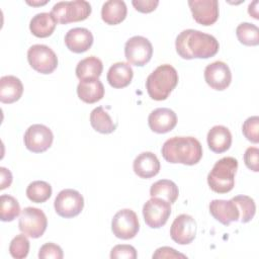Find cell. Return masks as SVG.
I'll return each instance as SVG.
<instances>
[{"label":"cell","mask_w":259,"mask_h":259,"mask_svg":"<svg viewBox=\"0 0 259 259\" xmlns=\"http://www.w3.org/2000/svg\"><path fill=\"white\" fill-rule=\"evenodd\" d=\"M234 202L237 204L239 211H240V218L239 221L241 223H248L250 222L256 212V205L254 202V199L248 195H237L232 198Z\"/></svg>","instance_id":"cell-32"},{"label":"cell","mask_w":259,"mask_h":259,"mask_svg":"<svg viewBox=\"0 0 259 259\" xmlns=\"http://www.w3.org/2000/svg\"><path fill=\"white\" fill-rule=\"evenodd\" d=\"M210 214L220 223L229 226L232 222L239 221L240 211L233 199H213L209 203Z\"/></svg>","instance_id":"cell-17"},{"label":"cell","mask_w":259,"mask_h":259,"mask_svg":"<svg viewBox=\"0 0 259 259\" xmlns=\"http://www.w3.org/2000/svg\"><path fill=\"white\" fill-rule=\"evenodd\" d=\"M56 212L65 219H70L78 215L84 207V198L82 194L75 189L61 190L54 202Z\"/></svg>","instance_id":"cell-8"},{"label":"cell","mask_w":259,"mask_h":259,"mask_svg":"<svg viewBox=\"0 0 259 259\" xmlns=\"http://www.w3.org/2000/svg\"><path fill=\"white\" fill-rule=\"evenodd\" d=\"M54 135L45 124L35 123L30 125L24 134V145L27 150L33 153H42L53 144Z\"/></svg>","instance_id":"cell-12"},{"label":"cell","mask_w":259,"mask_h":259,"mask_svg":"<svg viewBox=\"0 0 259 259\" xmlns=\"http://www.w3.org/2000/svg\"><path fill=\"white\" fill-rule=\"evenodd\" d=\"M23 93V85L20 79L7 75L0 78V101L2 103H13L17 101Z\"/></svg>","instance_id":"cell-21"},{"label":"cell","mask_w":259,"mask_h":259,"mask_svg":"<svg viewBox=\"0 0 259 259\" xmlns=\"http://www.w3.org/2000/svg\"><path fill=\"white\" fill-rule=\"evenodd\" d=\"M153 258H186V256L177 252L171 247H161L155 251V253L153 254Z\"/></svg>","instance_id":"cell-39"},{"label":"cell","mask_w":259,"mask_h":259,"mask_svg":"<svg viewBox=\"0 0 259 259\" xmlns=\"http://www.w3.org/2000/svg\"><path fill=\"white\" fill-rule=\"evenodd\" d=\"M137 251L135 247L131 245H116L111 249L110 258L111 259H136L137 258Z\"/></svg>","instance_id":"cell-35"},{"label":"cell","mask_w":259,"mask_h":259,"mask_svg":"<svg viewBox=\"0 0 259 259\" xmlns=\"http://www.w3.org/2000/svg\"><path fill=\"white\" fill-rule=\"evenodd\" d=\"M175 48L182 59H207L219 52L220 45L211 34L196 29H185L177 35Z\"/></svg>","instance_id":"cell-1"},{"label":"cell","mask_w":259,"mask_h":259,"mask_svg":"<svg viewBox=\"0 0 259 259\" xmlns=\"http://www.w3.org/2000/svg\"><path fill=\"white\" fill-rule=\"evenodd\" d=\"M77 94L82 101L95 103L104 96V86L98 78L82 80L77 86Z\"/></svg>","instance_id":"cell-23"},{"label":"cell","mask_w":259,"mask_h":259,"mask_svg":"<svg viewBox=\"0 0 259 259\" xmlns=\"http://www.w3.org/2000/svg\"><path fill=\"white\" fill-rule=\"evenodd\" d=\"M171 239L180 245L190 244L196 236V222L186 213L179 214L170 228Z\"/></svg>","instance_id":"cell-13"},{"label":"cell","mask_w":259,"mask_h":259,"mask_svg":"<svg viewBox=\"0 0 259 259\" xmlns=\"http://www.w3.org/2000/svg\"><path fill=\"white\" fill-rule=\"evenodd\" d=\"M27 60L32 69L41 74L53 73L58 66V57L46 45H33L27 51Z\"/></svg>","instance_id":"cell-7"},{"label":"cell","mask_w":259,"mask_h":259,"mask_svg":"<svg viewBox=\"0 0 259 259\" xmlns=\"http://www.w3.org/2000/svg\"><path fill=\"white\" fill-rule=\"evenodd\" d=\"M244 162L247 168L254 172L259 171V150L256 147H249L244 154Z\"/></svg>","instance_id":"cell-37"},{"label":"cell","mask_w":259,"mask_h":259,"mask_svg":"<svg viewBox=\"0 0 259 259\" xmlns=\"http://www.w3.org/2000/svg\"><path fill=\"white\" fill-rule=\"evenodd\" d=\"M103 70V65L100 59L91 56L81 60L76 67V76L82 80L99 78Z\"/></svg>","instance_id":"cell-26"},{"label":"cell","mask_w":259,"mask_h":259,"mask_svg":"<svg viewBox=\"0 0 259 259\" xmlns=\"http://www.w3.org/2000/svg\"><path fill=\"white\" fill-rule=\"evenodd\" d=\"M127 8L122 0H108L101 8L102 20L109 25H115L124 20Z\"/></svg>","instance_id":"cell-25"},{"label":"cell","mask_w":259,"mask_h":259,"mask_svg":"<svg viewBox=\"0 0 259 259\" xmlns=\"http://www.w3.org/2000/svg\"><path fill=\"white\" fill-rule=\"evenodd\" d=\"M52 195V186L41 180L32 181L26 188V196L28 199L35 203L47 201Z\"/></svg>","instance_id":"cell-29"},{"label":"cell","mask_w":259,"mask_h":259,"mask_svg":"<svg viewBox=\"0 0 259 259\" xmlns=\"http://www.w3.org/2000/svg\"><path fill=\"white\" fill-rule=\"evenodd\" d=\"M57 23L51 12H40L31 18L29 29L36 37H48L54 32Z\"/></svg>","instance_id":"cell-24"},{"label":"cell","mask_w":259,"mask_h":259,"mask_svg":"<svg viewBox=\"0 0 259 259\" xmlns=\"http://www.w3.org/2000/svg\"><path fill=\"white\" fill-rule=\"evenodd\" d=\"M160 162L152 152H143L136 157L133 163L134 172L141 178H151L160 171Z\"/></svg>","instance_id":"cell-19"},{"label":"cell","mask_w":259,"mask_h":259,"mask_svg":"<svg viewBox=\"0 0 259 259\" xmlns=\"http://www.w3.org/2000/svg\"><path fill=\"white\" fill-rule=\"evenodd\" d=\"M0 173H1V186H0V189L3 190L7 187H9L11 185V182H12V174L11 172L4 168V167H1L0 168Z\"/></svg>","instance_id":"cell-40"},{"label":"cell","mask_w":259,"mask_h":259,"mask_svg":"<svg viewBox=\"0 0 259 259\" xmlns=\"http://www.w3.org/2000/svg\"><path fill=\"white\" fill-rule=\"evenodd\" d=\"M178 79V73L173 66L161 65L148 76L146 80L147 92L154 100H165L177 86Z\"/></svg>","instance_id":"cell-3"},{"label":"cell","mask_w":259,"mask_h":259,"mask_svg":"<svg viewBox=\"0 0 259 259\" xmlns=\"http://www.w3.org/2000/svg\"><path fill=\"white\" fill-rule=\"evenodd\" d=\"M236 34L239 41L245 46H257L259 44V29L253 23H240L236 28Z\"/></svg>","instance_id":"cell-31"},{"label":"cell","mask_w":259,"mask_h":259,"mask_svg":"<svg viewBox=\"0 0 259 259\" xmlns=\"http://www.w3.org/2000/svg\"><path fill=\"white\" fill-rule=\"evenodd\" d=\"M188 5L194 20L202 25H211L219 18V2L217 0H189Z\"/></svg>","instance_id":"cell-15"},{"label":"cell","mask_w":259,"mask_h":259,"mask_svg":"<svg viewBox=\"0 0 259 259\" xmlns=\"http://www.w3.org/2000/svg\"><path fill=\"white\" fill-rule=\"evenodd\" d=\"M238 161L234 157H224L213 165L207 175L210 189L217 193H227L234 188Z\"/></svg>","instance_id":"cell-4"},{"label":"cell","mask_w":259,"mask_h":259,"mask_svg":"<svg viewBox=\"0 0 259 259\" xmlns=\"http://www.w3.org/2000/svg\"><path fill=\"white\" fill-rule=\"evenodd\" d=\"M91 5L85 0L61 1L56 3L51 13L61 24L85 20L91 14Z\"/></svg>","instance_id":"cell-5"},{"label":"cell","mask_w":259,"mask_h":259,"mask_svg":"<svg viewBox=\"0 0 259 259\" xmlns=\"http://www.w3.org/2000/svg\"><path fill=\"white\" fill-rule=\"evenodd\" d=\"M132 4L136 8V10L142 12V13H149L154 11L158 4V0H133Z\"/></svg>","instance_id":"cell-38"},{"label":"cell","mask_w":259,"mask_h":259,"mask_svg":"<svg viewBox=\"0 0 259 259\" xmlns=\"http://www.w3.org/2000/svg\"><path fill=\"white\" fill-rule=\"evenodd\" d=\"M18 227L21 233L29 238H39L48 227V219L45 212L36 207H25L19 217Z\"/></svg>","instance_id":"cell-6"},{"label":"cell","mask_w":259,"mask_h":259,"mask_svg":"<svg viewBox=\"0 0 259 259\" xmlns=\"http://www.w3.org/2000/svg\"><path fill=\"white\" fill-rule=\"evenodd\" d=\"M65 44L73 53H84L91 48L93 44V34L85 27H75L66 33Z\"/></svg>","instance_id":"cell-18"},{"label":"cell","mask_w":259,"mask_h":259,"mask_svg":"<svg viewBox=\"0 0 259 259\" xmlns=\"http://www.w3.org/2000/svg\"><path fill=\"white\" fill-rule=\"evenodd\" d=\"M151 197H159L170 204L174 203L179 195L178 186L171 180L161 179L152 184L150 188Z\"/></svg>","instance_id":"cell-27"},{"label":"cell","mask_w":259,"mask_h":259,"mask_svg":"<svg viewBox=\"0 0 259 259\" xmlns=\"http://www.w3.org/2000/svg\"><path fill=\"white\" fill-rule=\"evenodd\" d=\"M134 77V71L127 63L117 62L110 66L107 72V81L113 88H123L130 85Z\"/></svg>","instance_id":"cell-22"},{"label":"cell","mask_w":259,"mask_h":259,"mask_svg":"<svg viewBox=\"0 0 259 259\" xmlns=\"http://www.w3.org/2000/svg\"><path fill=\"white\" fill-rule=\"evenodd\" d=\"M20 213V205L16 198L8 194L0 197V219L2 222H11Z\"/></svg>","instance_id":"cell-30"},{"label":"cell","mask_w":259,"mask_h":259,"mask_svg":"<svg viewBox=\"0 0 259 259\" xmlns=\"http://www.w3.org/2000/svg\"><path fill=\"white\" fill-rule=\"evenodd\" d=\"M170 214V203L159 197H152L143 206L145 223L152 229L163 227L167 223Z\"/></svg>","instance_id":"cell-11"},{"label":"cell","mask_w":259,"mask_h":259,"mask_svg":"<svg viewBox=\"0 0 259 259\" xmlns=\"http://www.w3.org/2000/svg\"><path fill=\"white\" fill-rule=\"evenodd\" d=\"M23 233L12 239L9 245V253L13 258L23 259L29 252V241Z\"/></svg>","instance_id":"cell-33"},{"label":"cell","mask_w":259,"mask_h":259,"mask_svg":"<svg viewBox=\"0 0 259 259\" xmlns=\"http://www.w3.org/2000/svg\"><path fill=\"white\" fill-rule=\"evenodd\" d=\"M207 145L213 153H224L232 145V134L224 125H214L207 133Z\"/></svg>","instance_id":"cell-20"},{"label":"cell","mask_w":259,"mask_h":259,"mask_svg":"<svg viewBox=\"0 0 259 259\" xmlns=\"http://www.w3.org/2000/svg\"><path fill=\"white\" fill-rule=\"evenodd\" d=\"M111 230L113 235L118 239H133L140 230L137 213L130 208L118 210L112 219Z\"/></svg>","instance_id":"cell-9"},{"label":"cell","mask_w":259,"mask_h":259,"mask_svg":"<svg viewBox=\"0 0 259 259\" xmlns=\"http://www.w3.org/2000/svg\"><path fill=\"white\" fill-rule=\"evenodd\" d=\"M91 126L98 133L111 134L115 131L116 125L112 121L110 115L102 106L95 107L90 113Z\"/></svg>","instance_id":"cell-28"},{"label":"cell","mask_w":259,"mask_h":259,"mask_svg":"<svg viewBox=\"0 0 259 259\" xmlns=\"http://www.w3.org/2000/svg\"><path fill=\"white\" fill-rule=\"evenodd\" d=\"M124 56L128 63L135 66H145L153 56V47L150 40L141 35H135L124 45Z\"/></svg>","instance_id":"cell-10"},{"label":"cell","mask_w":259,"mask_h":259,"mask_svg":"<svg viewBox=\"0 0 259 259\" xmlns=\"http://www.w3.org/2000/svg\"><path fill=\"white\" fill-rule=\"evenodd\" d=\"M48 1H44V2H29V1H27V3L28 4H30V5H44V4H46Z\"/></svg>","instance_id":"cell-41"},{"label":"cell","mask_w":259,"mask_h":259,"mask_svg":"<svg viewBox=\"0 0 259 259\" xmlns=\"http://www.w3.org/2000/svg\"><path fill=\"white\" fill-rule=\"evenodd\" d=\"M64 256L62 248L54 243H46L44 244L38 252V258L39 259H48V258H54V259H62Z\"/></svg>","instance_id":"cell-36"},{"label":"cell","mask_w":259,"mask_h":259,"mask_svg":"<svg viewBox=\"0 0 259 259\" xmlns=\"http://www.w3.org/2000/svg\"><path fill=\"white\" fill-rule=\"evenodd\" d=\"M148 123L154 133L166 134L176 126L177 115L170 108H156L149 114Z\"/></svg>","instance_id":"cell-16"},{"label":"cell","mask_w":259,"mask_h":259,"mask_svg":"<svg viewBox=\"0 0 259 259\" xmlns=\"http://www.w3.org/2000/svg\"><path fill=\"white\" fill-rule=\"evenodd\" d=\"M204 80L212 89L225 90L231 84L232 73L226 63L215 61L205 67Z\"/></svg>","instance_id":"cell-14"},{"label":"cell","mask_w":259,"mask_h":259,"mask_svg":"<svg viewBox=\"0 0 259 259\" xmlns=\"http://www.w3.org/2000/svg\"><path fill=\"white\" fill-rule=\"evenodd\" d=\"M161 153L163 158L169 163L191 166L200 161L202 146L193 137H173L163 144Z\"/></svg>","instance_id":"cell-2"},{"label":"cell","mask_w":259,"mask_h":259,"mask_svg":"<svg viewBox=\"0 0 259 259\" xmlns=\"http://www.w3.org/2000/svg\"><path fill=\"white\" fill-rule=\"evenodd\" d=\"M242 132L248 141H250L254 144H258V142H259V117L257 115L248 117L243 123Z\"/></svg>","instance_id":"cell-34"}]
</instances>
